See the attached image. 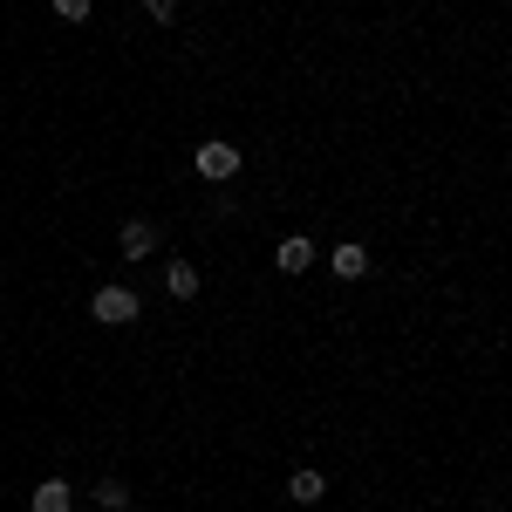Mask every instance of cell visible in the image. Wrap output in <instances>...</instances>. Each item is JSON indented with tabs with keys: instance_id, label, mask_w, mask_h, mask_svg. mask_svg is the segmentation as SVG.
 Returning <instances> with one entry per match:
<instances>
[{
	"instance_id": "obj_1",
	"label": "cell",
	"mask_w": 512,
	"mask_h": 512,
	"mask_svg": "<svg viewBox=\"0 0 512 512\" xmlns=\"http://www.w3.org/2000/svg\"><path fill=\"white\" fill-rule=\"evenodd\" d=\"M89 315L103 321V328H123V321L144 315V301L130 294V287H96V301H89Z\"/></svg>"
},
{
	"instance_id": "obj_2",
	"label": "cell",
	"mask_w": 512,
	"mask_h": 512,
	"mask_svg": "<svg viewBox=\"0 0 512 512\" xmlns=\"http://www.w3.org/2000/svg\"><path fill=\"white\" fill-rule=\"evenodd\" d=\"M198 178H212V185H226V178H239V151L233 144H198Z\"/></svg>"
},
{
	"instance_id": "obj_3",
	"label": "cell",
	"mask_w": 512,
	"mask_h": 512,
	"mask_svg": "<svg viewBox=\"0 0 512 512\" xmlns=\"http://www.w3.org/2000/svg\"><path fill=\"white\" fill-rule=\"evenodd\" d=\"M117 246H123V260H144V253L158 246V226H151V219H123Z\"/></svg>"
},
{
	"instance_id": "obj_4",
	"label": "cell",
	"mask_w": 512,
	"mask_h": 512,
	"mask_svg": "<svg viewBox=\"0 0 512 512\" xmlns=\"http://www.w3.org/2000/svg\"><path fill=\"white\" fill-rule=\"evenodd\" d=\"M321 253H315V239H280V253H274V267L280 274H308Z\"/></svg>"
},
{
	"instance_id": "obj_5",
	"label": "cell",
	"mask_w": 512,
	"mask_h": 512,
	"mask_svg": "<svg viewBox=\"0 0 512 512\" xmlns=\"http://www.w3.org/2000/svg\"><path fill=\"white\" fill-rule=\"evenodd\" d=\"M69 506H76L69 478H41V485H35V512H69Z\"/></svg>"
},
{
	"instance_id": "obj_6",
	"label": "cell",
	"mask_w": 512,
	"mask_h": 512,
	"mask_svg": "<svg viewBox=\"0 0 512 512\" xmlns=\"http://www.w3.org/2000/svg\"><path fill=\"white\" fill-rule=\"evenodd\" d=\"M328 267H335L342 280H362V274H369V253H362V246H335V253H328Z\"/></svg>"
},
{
	"instance_id": "obj_7",
	"label": "cell",
	"mask_w": 512,
	"mask_h": 512,
	"mask_svg": "<svg viewBox=\"0 0 512 512\" xmlns=\"http://www.w3.org/2000/svg\"><path fill=\"white\" fill-rule=\"evenodd\" d=\"M164 287H171L178 301H192V294H198V267H192V260H171V267H164Z\"/></svg>"
},
{
	"instance_id": "obj_8",
	"label": "cell",
	"mask_w": 512,
	"mask_h": 512,
	"mask_svg": "<svg viewBox=\"0 0 512 512\" xmlns=\"http://www.w3.org/2000/svg\"><path fill=\"white\" fill-rule=\"evenodd\" d=\"M287 492H294L301 506H315L321 492H328V478H321V472H294V478H287Z\"/></svg>"
},
{
	"instance_id": "obj_9",
	"label": "cell",
	"mask_w": 512,
	"mask_h": 512,
	"mask_svg": "<svg viewBox=\"0 0 512 512\" xmlns=\"http://www.w3.org/2000/svg\"><path fill=\"white\" fill-rule=\"evenodd\" d=\"M96 499H103L110 512H123V506H130V485H123V478H103V485H96Z\"/></svg>"
},
{
	"instance_id": "obj_10",
	"label": "cell",
	"mask_w": 512,
	"mask_h": 512,
	"mask_svg": "<svg viewBox=\"0 0 512 512\" xmlns=\"http://www.w3.org/2000/svg\"><path fill=\"white\" fill-rule=\"evenodd\" d=\"M55 14L62 21H89V0H55Z\"/></svg>"
},
{
	"instance_id": "obj_11",
	"label": "cell",
	"mask_w": 512,
	"mask_h": 512,
	"mask_svg": "<svg viewBox=\"0 0 512 512\" xmlns=\"http://www.w3.org/2000/svg\"><path fill=\"white\" fill-rule=\"evenodd\" d=\"M137 7H144L151 21H171V14H178V0H137Z\"/></svg>"
}]
</instances>
